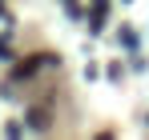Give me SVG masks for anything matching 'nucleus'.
Returning a JSON list of instances; mask_svg holds the SVG:
<instances>
[{"instance_id": "obj_1", "label": "nucleus", "mask_w": 149, "mask_h": 140, "mask_svg": "<svg viewBox=\"0 0 149 140\" xmlns=\"http://www.w3.org/2000/svg\"><path fill=\"white\" fill-rule=\"evenodd\" d=\"M40 64H45V60H40V56H32V60H24V64H16V72H12V76H16V80H24V76H32Z\"/></svg>"}, {"instance_id": "obj_2", "label": "nucleus", "mask_w": 149, "mask_h": 140, "mask_svg": "<svg viewBox=\"0 0 149 140\" xmlns=\"http://www.w3.org/2000/svg\"><path fill=\"white\" fill-rule=\"evenodd\" d=\"M28 128H49V112L32 108V112H28Z\"/></svg>"}, {"instance_id": "obj_3", "label": "nucleus", "mask_w": 149, "mask_h": 140, "mask_svg": "<svg viewBox=\"0 0 149 140\" xmlns=\"http://www.w3.org/2000/svg\"><path fill=\"white\" fill-rule=\"evenodd\" d=\"M0 60H8V36H0Z\"/></svg>"}, {"instance_id": "obj_4", "label": "nucleus", "mask_w": 149, "mask_h": 140, "mask_svg": "<svg viewBox=\"0 0 149 140\" xmlns=\"http://www.w3.org/2000/svg\"><path fill=\"white\" fill-rule=\"evenodd\" d=\"M69 4H73V0H69Z\"/></svg>"}]
</instances>
